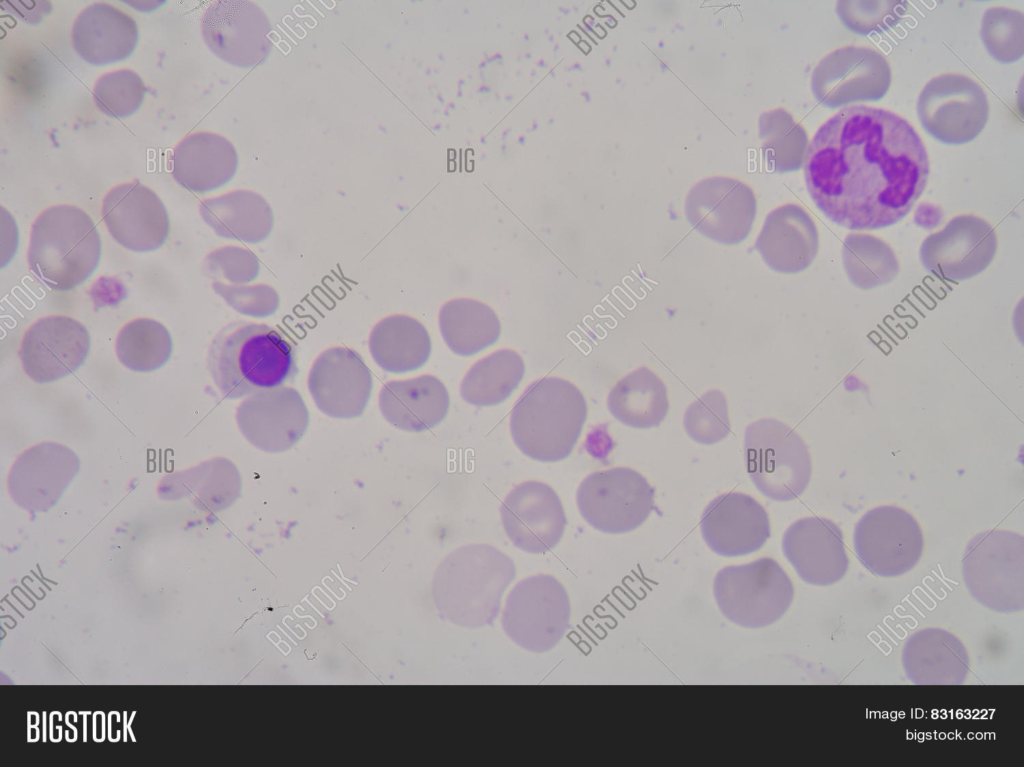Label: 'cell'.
I'll return each mask as SVG.
<instances>
[{"mask_svg": "<svg viewBox=\"0 0 1024 767\" xmlns=\"http://www.w3.org/2000/svg\"><path fill=\"white\" fill-rule=\"evenodd\" d=\"M818 247L816 224L797 204H785L771 211L755 242V249L765 264L784 274L808 268L817 255Z\"/></svg>", "mask_w": 1024, "mask_h": 767, "instance_id": "obj_24", "label": "cell"}, {"mask_svg": "<svg viewBox=\"0 0 1024 767\" xmlns=\"http://www.w3.org/2000/svg\"><path fill=\"white\" fill-rule=\"evenodd\" d=\"M994 228L974 215H959L925 238L919 250L923 267L947 282H960L983 272L997 250Z\"/></svg>", "mask_w": 1024, "mask_h": 767, "instance_id": "obj_15", "label": "cell"}, {"mask_svg": "<svg viewBox=\"0 0 1024 767\" xmlns=\"http://www.w3.org/2000/svg\"><path fill=\"white\" fill-rule=\"evenodd\" d=\"M607 407L626 426L657 427L669 410L667 389L659 376L641 366L616 382L608 394Z\"/></svg>", "mask_w": 1024, "mask_h": 767, "instance_id": "obj_31", "label": "cell"}, {"mask_svg": "<svg viewBox=\"0 0 1024 767\" xmlns=\"http://www.w3.org/2000/svg\"><path fill=\"white\" fill-rule=\"evenodd\" d=\"M89 349V332L82 323L69 316L50 315L26 330L18 354L24 372L44 384L74 373Z\"/></svg>", "mask_w": 1024, "mask_h": 767, "instance_id": "obj_17", "label": "cell"}, {"mask_svg": "<svg viewBox=\"0 0 1024 767\" xmlns=\"http://www.w3.org/2000/svg\"><path fill=\"white\" fill-rule=\"evenodd\" d=\"M687 435L697 443L712 445L722 441L731 430L726 396L711 389L692 402L683 416Z\"/></svg>", "mask_w": 1024, "mask_h": 767, "instance_id": "obj_39", "label": "cell"}, {"mask_svg": "<svg viewBox=\"0 0 1024 767\" xmlns=\"http://www.w3.org/2000/svg\"><path fill=\"white\" fill-rule=\"evenodd\" d=\"M700 530L707 546L725 557L753 553L771 534L764 507L741 492H727L712 499L701 515Z\"/></svg>", "mask_w": 1024, "mask_h": 767, "instance_id": "obj_22", "label": "cell"}, {"mask_svg": "<svg viewBox=\"0 0 1024 767\" xmlns=\"http://www.w3.org/2000/svg\"><path fill=\"white\" fill-rule=\"evenodd\" d=\"M901 662L906 678L917 685H958L969 673L965 646L942 628L913 633L902 648Z\"/></svg>", "mask_w": 1024, "mask_h": 767, "instance_id": "obj_26", "label": "cell"}, {"mask_svg": "<svg viewBox=\"0 0 1024 767\" xmlns=\"http://www.w3.org/2000/svg\"><path fill=\"white\" fill-rule=\"evenodd\" d=\"M199 212L216 235L248 244L264 241L274 225L270 204L251 190H234L205 199L200 203Z\"/></svg>", "mask_w": 1024, "mask_h": 767, "instance_id": "obj_29", "label": "cell"}, {"mask_svg": "<svg viewBox=\"0 0 1024 767\" xmlns=\"http://www.w3.org/2000/svg\"><path fill=\"white\" fill-rule=\"evenodd\" d=\"M713 592L722 614L746 628H760L780 619L794 597L791 579L772 558L727 566L714 578Z\"/></svg>", "mask_w": 1024, "mask_h": 767, "instance_id": "obj_8", "label": "cell"}, {"mask_svg": "<svg viewBox=\"0 0 1024 767\" xmlns=\"http://www.w3.org/2000/svg\"><path fill=\"white\" fill-rule=\"evenodd\" d=\"M582 392L570 381L547 376L533 381L515 402L510 432L529 458L558 462L575 447L587 418Z\"/></svg>", "mask_w": 1024, "mask_h": 767, "instance_id": "obj_4", "label": "cell"}, {"mask_svg": "<svg viewBox=\"0 0 1024 767\" xmlns=\"http://www.w3.org/2000/svg\"><path fill=\"white\" fill-rule=\"evenodd\" d=\"M212 288L231 308L246 316L264 318L273 315L279 308L278 292L265 283L232 285L214 281Z\"/></svg>", "mask_w": 1024, "mask_h": 767, "instance_id": "obj_40", "label": "cell"}, {"mask_svg": "<svg viewBox=\"0 0 1024 767\" xmlns=\"http://www.w3.org/2000/svg\"><path fill=\"white\" fill-rule=\"evenodd\" d=\"M980 37L988 53L1003 64L1014 63L1024 54V14L1006 8H988L981 20Z\"/></svg>", "mask_w": 1024, "mask_h": 767, "instance_id": "obj_36", "label": "cell"}, {"mask_svg": "<svg viewBox=\"0 0 1024 767\" xmlns=\"http://www.w3.org/2000/svg\"><path fill=\"white\" fill-rule=\"evenodd\" d=\"M201 32L213 54L240 68L264 63L273 47L268 16L249 0L211 3L203 14Z\"/></svg>", "mask_w": 1024, "mask_h": 767, "instance_id": "obj_14", "label": "cell"}, {"mask_svg": "<svg viewBox=\"0 0 1024 767\" xmlns=\"http://www.w3.org/2000/svg\"><path fill=\"white\" fill-rule=\"evenodd\" d=\"M135 20L118 8L98 2L84 8L72 27V44L87 63L103 66L129 57L138 42Z\"/></svg>", "mask_w": 1024, "mask_h": 767, "instance_id": "obj_25", "label": "cell"}, {"mask_svg": "<svg viewBox=\"0 0 1024 767\" xmlns=\"http://www.w3.org/2000/svg\"><path fill=\"white\" fill-rule=\"evenodd\" d=\"M509 540L532 554L545 553L561 540L567 524L562 502L546 483L530 480L513 488L500 506Z\"/></svg>", "mask_w": 1024, "mask_h": 767, "instance_id": "obj_19", "label": "cell"}, {"mask_svg": "<svg viewBox=\"0 0 1024 767\" xmlns=\"http://www.w3.org/2000/svg\"><path fill=\"white\" fill-rule=\"evenodd\" d=\"M207 367L227 399L282 386L298 372L291 338L277 327L249 321L231 322L217 332Z\"/></svg>", "mask_w": 1024, "mask_h": 767, "instance_id": "obj_2", "label": "cell"}, {"mask_svg": "<svg viewBox=\"0 0 1024 767\" xmlns=\"http://www.w3.org/2000/svg\"><path fill=\"white\" fill-rule=\"evenodd\" d=\"M238 155L233 144L212 132H197L182 139L171 155V173L185 189L206 193L229 182L236 173Z\"/></svg>", "mask_w": 1024, "mask_h": 767, "instance_id": "obj_28", "label": "cell"}, {"mask_svg": "<svg viewBox=\"0 0 1024 767\" xmlns=\"http://www.w3.org/2000/svg\"><path fill=\"white\" fill-rule=\"evenodd\" d=\"M854 551L862 565L878 577L910 571L923 551V534L906 510L885 505L866 512L853 532Z\"/></svg>", "mask_w": 1024, "mask_h": 767, "instance_id": "obj_12", "label": "cell"}, {"mask_svg": "<svg viewBox=\"0 0 1024 767\" xmlns=\"http://www.w3.org/2000/svg\"><path fill=\"white\" fill-rule=\"evenodd\" d=\"M204 267L206 275L213 279H223L232 285H244L257 278L260 261L249 249L225 246L207 255Z\"/></svg>", "mask_w": 1024, "mask_h": 767, "instance_id": "obj_41", "label": "cell"}, {"mask_svg": "<svg viewBox=\"0 0 1024 767\" xmlns=\"http://www.w3.org/2000/svg\"><path fill=\"white\" fill-rule=\"evenodd\" d=\"M916 109L924 130L950 145L975 139L989 117L984 89L973 79L956 73L942 74L927 82L918 96Z\"/></svg>", "mask_w": 1024, "mask_h": 767, "instance_id": "obj_11", "label": "cell"}, {"mask_svg": "<svg viewBox=\"0 0 1024 767\" xmlns=\"http://www.w3.org/2000/svg\"><path fill=\"white\" fill-rule=\"evenodd\" d=\"M119 361L136 372H150L161 368L172 353V339L160 322L138 318L128 322L119 331L115 341Z\"/></svg>", "mask_w": 1024, "mask_h": 767, "instance_id": "obj_35", "label": "cell"}, {"mask_svg": "<svg viewBox=\"0 0 1024 767\" xmlns=\"http://www.w3.org/2000/svg\"><path fill=\"white\" fill-rule=\"evenodd\" d=\"M908 9L900 0H838L836 14L843 25L860 35L877 34L897 25Z\"/></svg>", "mask_w": 1024, "mask_h": 767, "instance_id": "obj_38", "label": "cell"}, {"mask_svg": "<svg viewBox=\"0 0 1024 767\" xmlns=\"http://www.w3.org/2000/svg\"><path fill=\"white\" fill-rule=\"evenodd\" d=\"M239 430L254 447L269 453L292 448L305 434L309 412L300 393L278 386L250 395L236 410Z\"/></svg>", "mask_w": 1024, "mask_h": 767, "instance_id": "obj_18", "label": "cell"}, {"mask_svg": "<svg viewBox=\"0 0 1024 767\" xmlns=\"http://www.w3.org/2000/svg\"><path fill=\"white\" fill-rule=\"evenodd\" d=\"M307 383L317 408L338 419L361 416L373 387L372 374L362 356L344 346L321 352L309 371Z\"/></svg>", "mask_w": 1024, "mask_h": 767, "instance_id": "obj_20", "label": "cell"}, {"mask_svg": "<svg viewBox=\"0 0 1024 767\" xmlns=\"http://www.w3.org/2000/svg\"><path fill=\"white\" fill-rule=\"evenodd\" d=\"M654 488L638 471L613 467L586 476L576 492L578 510L594 529L621 534L640 527L654 509Z\"/></svg>", "mask_w": 1024, "mask_h": 767, "instance_id": "obj_10", "label": "cell"}, {"mask_svg": "<svg viewBox=\"0 0 1024 767\" xmlns=\"http://www.w3.org/2000/svg\"><path fill=\"white\" fill-rule=\"evenodd\" d=\"M378 404L383 417L394 427L423 432L446 417L450 398L440 379L424 374L385 383L379 392Z\"/></svg>", "mask_w": 1024, "mask_h": 767, "instance_id": "obj_27", "label": "cell"}, {"mask_svg": "<svg viewBox=\"0 0 1024 767\" xmlns=\"http://www.w3.org/2000/svg\"><path fill=\"white\" fill-rule=\"evenodd\" d=\"M891 68L880 52L869 47L845 46L824 56L811 76L817 102L828 108L878 101L888 92Z\"/></svg>", "mask_w": 1024, "mask_h": 767, "instance_id": "obj_13", "label": "cell"}, {"mask_svg": "<svg viewBox=\"0 0 1024 767\" xmlns=\"http://www.w3.org/2000/svg\"><path fill=\"white\" fill-rule=\"evenodd\" d=\"M744 458L751 481L769 499L793 500L809 484L812 464L808 447L782 421L762 418L749 424L744 433Z\"/></svg>", "mask_w": 1024, "mask_h": 767, "instance_id": "obj_7", "label": "cell"}, {"mask_svg": "<svg viewBox=\"0 0 1024 767\" xmlns=\"http://www.w3.org/2000/svg\"><path fill=\"white\" fill-rule=\"evenodd\" d=\"M101 247L97 227L85 211L56 205L41 212L32 224L27 262L45 286L68 291L96 270Z\"/></svg>", "mask_w": 1024, "mask_h": 767, "instance_id": "obj_5", "label": "cell"}, {"mask_svg": "<svg viewBox=\"0 0 1024 767\" xmlns=\"http://www.w3.org/2000/svg\"><path fill=\"white\" fill-rule=\"evenodd\" d=\"M525 372L522 357L512 349H499L476 361L460 384L461 398L475 406H495L506 400Z\"/></svg>", "mask_w": 1024, "mask_h": 767, "instance_id": "obj_33", "label": "cell"}, {"mask_svg": "<svg viewBox=\"0 0 1024 767\" xmlns=\"http://www.w3.org/2000/svg\"><path fill=\"white\" fill-rule=\"evenodd\" d=\"M146 92L141 77L130 69H120L102 75L94 85L92 95L96 107L112 118H125L141 106Z\"/></svg>", "mask_w": 1024, "mask_h": 767, "instance_id": "obj_37", "label": "cell"}, {"mask_svg": "<svg viewBox=\"0 0 1024 767\" xmlns=\"http://www.w3.org/2000/svg\"><path fill=\"white\" fill-rule=\"evenodd\" d=\"M102 217L113 239L134 252L160 248L169 234L163 202L138 181L113 187L103 199Z\"/></svg>", "mask_w": 1024, "mask_h": 767, "instance_id": "obj_21", "label": "cell"}, {"mask_svg": "<svg viewBox=\"0 0 1024 767\" xmlns=\"http://www.w3.org/2000/svg\"><path fill=\"white\" fill-rule=\"evenodd\" d=\"M782 550L807 584L828 586L840 581L849 567L843 534L831 520L801 518L784 532Z\"/></svg>", "mask_w": 1024, "mask_h": 767, "instance_id": "obj_23", "label": "cell"}, {"mask_svg": "<svg viewBox=\"0 0 1024 767\" xmlns=\"http://www.w3.org/2000/svg\"><path fill=\"white\" fill-rule=\"evenodd\" d=\"M512 559L494 546L469 544L449 553L435 570L434 604L445 620L477 628L494 622L515 578Z\"/></svg>", "mask_w": 1024, "mask_h": 767, "instance_id": "obj_3", "label": "cell"}, {"mask_svg": "<svg viewBox=\"0 0 1024 767\" xmlns=\"http://www.w3.org/2000/svg\"><path fill=\"white\" fill-rule=\"evenodd\" d=\"M842 262L850 283L862 290L890 283L900 269L891 246L866 233H850L845 237Z\"/></svg>", "mask_w": 1024, "mask_h": 767, "instance_id": "obj_34", "label": "cell"}, {"mask_svg": "<svg viewBox=\"0 0 1024 767\" xmlns=\"http://www.w3.org/2000/svg\"><path fill=\"white\" fill-rule=\"evenodd\" d=\"M368 346L375 363L391 373H405L422 367L431 354V339L417 319L394 314L372 328Z\"/></svg>", "mask_w": 1024, "mask_h": 767, "instance_id": "obj_30", "label": "cell"}, {"mask_svg": "<svg viewBox=\"0 0 1024 767\" xmlns=\"http://www.w3.org/2000/svg\"><path fill=\"white\" fill-rule=\"evenodd\" d=\"M965 586L974 600L998 613L1024 608V538L1007 530L973 536L962 558Z\"/></svg>", "mask_w": 1024, "mask_h": 767, "instance_id": "obj_6", "label": "cell"}, {"mask_svg": "<svg viewBox=\"0 0 1024 767\" xmlns=\"http://www.w3.org/2000/svg\"><path fill=\"white\" fill-rule=\"evenodd\" d=\"M570 603L553 576L538 574L519 581L507 596L501 624L519 647L536 653L554 648L569 628Z\"/></svg>", "mask_w": 1024, "mask_h": 767, "instance_id": "obj_9", "label": "cell"}, {"mask_svg": "<svg viewBox=\"0 0 1024 767\" xmlns=\"http://www.w3.org/2000/svg\"><path fill=\"white\" fill-rule=\"evenodd\" d=\"M757 201L745 183L728 177H711L688 192L684 211L690 225L715 242L734 245L749 235Z\"/></svg>", "mask_w": 1024, "mask_h": 767, "instance_id": "obj_16", "label": "cell"}, {"mask_svg": "<svg viewBox=\"0 0 1024 767\" xmlns=\"http://www.w3.org/2000/svg\"><path fill=\"white\" fill-rule=\"evenodd\" d=\"M439 328L449 349L460 356L474 355L493 345L500 336L496 312L472 298H454L439 311Z\"/></svg>", "mask_w": 1024, "mask_h": 767, "instance_id": "obj_32", "label": "cell"}, {"mask_svg": "<svg viewBox=\"0 0 1024 767\" xmlns=\"http://www.w3.org/2000/svg\"><path fill=\"white\" fill-rule=\"evenodd\" d=\"M807 190L832 222L875 230L903 219L924 191L927 150L892 111L845 107L820 126L804 156Z\"/></svg>", "mask_w": 1024, "mask_h": 767, "instance_id": "obj_1", "label": "cell"}]
</instances>
